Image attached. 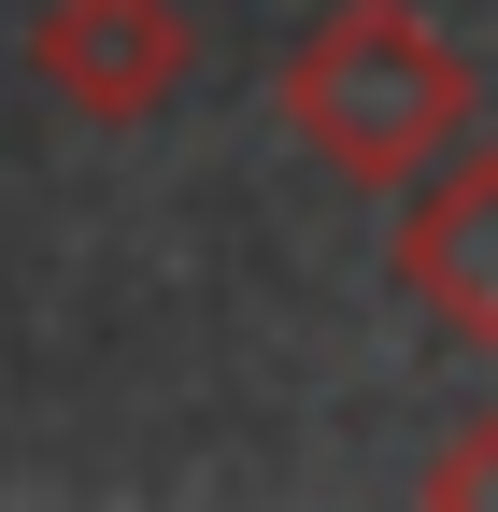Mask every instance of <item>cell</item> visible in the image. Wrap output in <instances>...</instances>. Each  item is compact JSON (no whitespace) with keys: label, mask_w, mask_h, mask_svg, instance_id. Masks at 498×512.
Here are the masks:
<instances>
[{"label":"cell","mask_w":498,"mask_h":512,"mask_svg":"<svg viewBox=\"0 0 498 512\" xmlns=\"http://www.w3.org/2000/svg\"><path fill=\"white\" fill-rule=\"evenodd\" d=\"M271 114L299 128V157L342 171V185H413V171H442L470 143V57L442 15H413V0H328L314 29L285 43V72H271Z\"/></svg>","instance_id":"6da1fadb"},{"label":"cell","mask_w":498,"mask_h":512,"mask_svg":"<svg viewBox=\"0 0 498 512\" xmlns=\"http://www.w3.org/2000/svg\"><path fill=\"white\" fill-rule=\"evenodd\" d=\"M385 271H399V299H413L442 342L498 356V143H484V128H470L442 171L399 185V242H385Z\"/></svg>","instance_id":"7a4b0ae2"},{"label":"cell","mask_w":498,"mask_h":512,"mask_svg":"<svg viewBox=\"0 0 498 512\" xmlns=\"http://www.w3.org/2000/svg\"><path fill=\"white\" fill-rule=\"evenodd\" d=\"M29 72L72 128H143L185 72H200V29L171 0H43L29 15Z\"/></svg>","instance_id":"3957f363"},{"label":"cell","mask_w":498,"mask_h":512,"mask_svg":"<svg viewBox=\"0 0 498 512\" xmlns=\"http://www.w3.org/2000/svg\"><path fill=\"white\" fill-rule=\"evenodd\" d=\"M427 498H442V512H470V498H498V413H470V427L442 441V456H427Z\"/></svg>","instance_id":"277c9868"}]
</instances>
